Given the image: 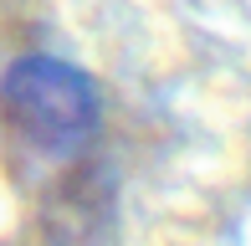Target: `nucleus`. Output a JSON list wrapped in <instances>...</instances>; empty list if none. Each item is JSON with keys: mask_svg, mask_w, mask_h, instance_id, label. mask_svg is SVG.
Here are the masks:
<instances>
[{"mask_svg": "<svg viewBox=\"0 0 251 246\" xmlns=\"http://www.w3.org/2000/svg\"><path fill=\"white\" fill-rule=\"evenodd\" d=\"M98 133V87L56 57H16L0 72V139L16 159L67 164Z\"/></svg>", "mask_w": 251, "mask_h": 246, "instance_id": "1", "label": "nucleus"}]
</instances>
